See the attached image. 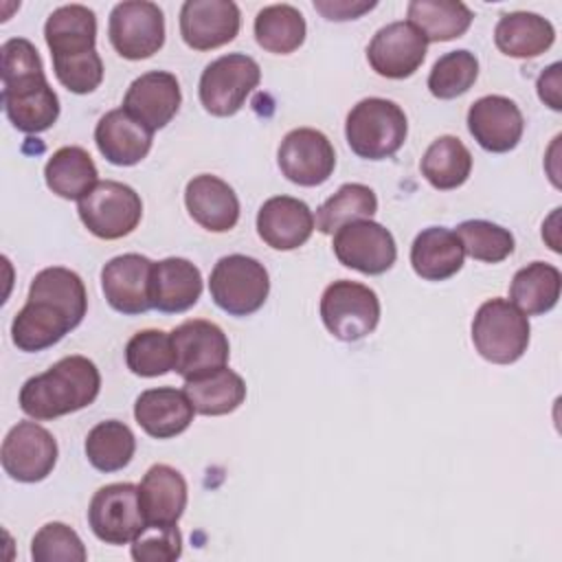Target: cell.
<instances>
[{"label": "cell", "mask_w": 562, "mask_h": 562, "mask_svg": "<svg viewBox=\"0 0 562 562\" xmlns=\"http://www.w3.org/2000/svg\"><path fill=\"white\" fill-rule=\"evenodd\" d=\"M336 259L362 274H382L397 259V246L389 228L371 220L340 226L331 241Z\"/></svg>", "instance_id": "14"}, {"label": "cell", "mask_w": 562, "mask_h": 562, "mask_svg": "<svg viewBox=\"0 0 562 562\" xmlns=\"http://www.w3.org/2000/svg\"><path fill=\"white\" fill-rule=\"evenodd\" d=\"M479 77V59L470 50H450L441 55L430 75L428 90L437 99H454L465 94Z\"/></svg>", "instance_id": "40"}, {"label": "cell", "mask_w": 562, "mask_h": 562, "mask_svg": "<svg viewBox=\"0 0 562 562\" xmlns=\"http://www.w3.org/2000/svg\"><path fill=\"white\" fill-rule=\"evenodd\" d=\"M375 7V2H360V0H314V9L318 13H323V18L327 20H356L362 13L371 11Z\"/></svg>", "instance_id": "43"}, {"label": "cell", "mask_w": 562, "mask_h": 562, "mask_svg": "<svg viewBox=\"0 0 562 562\" xmlns=\"http://www.w3.org/2000/svg\"><path fill=\"white\" fill-rule=\"evenodd\" d=\"M101 391V375L86 356H66L20 389V408L37 419H55L90 406Z\"/></svg>", "instance_id": "4"}, {"label": "cell", "mask_w": 562, "mask_h": 562, "mask_svg": "<svg viewBox=\"0 0 562 562\" xmlns=\"http://www.w3.org/2000/svg\"><path fill=\"white\" fill-rule=\"evenodd\" d=\"M560 288V270L551 263L533 261L514 274L509 285V299L525 316H536L558 305Z\"/></svg>", "instance_id": "32"}, {"label": "cell", "mask_w": 562, "mask_h": 562, "mask_svg": "<svg viewBox=\"0 0 562 562\" xmlns=\"http://www.w3.org/2000/svg\"><path fill=\"white\" fill-rule=\"evenodd\" d=\"M195 408L184 389L158 386L147 389L136 397V424L154 439H171L184 432L193 422Z\"/></svg>", "instance_id": "23"}, {"label": "cell", "mask_w": 562, "mask_h": 562, "mask_svg": "<svg viewBox=\"0 0 562 562\" xmlns=\"http://www.w3.org/2000/svg\"><path fill=\"white\" fill-rule=\"evenodd\" d=\"M321 318L334 338L356 342L378 327L380 299L369 285L340 279L325 288L321 296Z\"/></svg>", "instance_id": "8"}, {"label": "cell", "mask_w": 562, "mask_h": 562, "mask_svg": "<svg viewBox=\"0 0 562 562\" xmlns=\"http://www.w3.org/2000/svg\"><path fill=\"white\" fill-rule=\"evenodd\" d=\"M92 533L105 544H127L145 529L138 485L112 483L94 492L88 507Z\"/></svg>", "instance_id": "12"}, {"label": "cell", "mask_w": 562, "mask_h": 562, "mask_svg": "<svg viewBox=\"0 0 562 562\" xmlns=\"http://www.w3.org/2000/svg\"><path fill=\"white\" fill-rule=\"evenodd\" d=\"M140 509L147 525H178L187 507V481L167 465H151L138 485Z\"/></svg>", "instance_id": "26"}, {"label": "cell", "mask_w": 562, "mask_h": 562, "mask_svg": "<svg viewBox=\"0 0 562 562\" xmlns=\"http://www.w3.org/2000/svg\"><path fill=\"white\" fill-rule=\"evenodd\" d=\"M184 393L189 395L195 413L200 415H228L246 400V382L228 367L215 369L193 380H184Z\"/></svg>", "instance_id": "30"}, {"label": "cell", "mask_w": 562, "mask_h": 562, "mask_svg": "<svg viewBox=\"0 0 562 562\" xmlns=\"http://www.w3.org/2000/svg\"><path fill=\"white\" fill-rule=\"evenodd\" d=\"M468 130L485 151L505 154L522 138L525 119L512 99L487 94L470 105Z\"/></svg>", "instance_id": "20"}, {"label": "cell", "mask_w": 562, "mask_h": 562, "mask_svg": "<svg viewBox=\"0 0 562 562\" xmlns=\"http://www.w3.org/2000/svg\"><path fill=\"white\" fill-rule=\"evenodd\" d=\"M472 171V154L457 136L435 138L422 156L424 178L439 191L461 187Z\"/></svg>", "instance_id": "34"}, {"label": "cell", "mask_w": 562, "mask_h": 562, "mask_svg": "<svg viewBox=\"0 0 562 562\" xmlns=\"http://www.w3.org/2000/svg\"><path fill=\"white\" fill-rule=\"evenodd\" d=\"M97 165L83 147H59L44 167L46 187L64 200H81L99 180Z\"/></svg>", "instance_id": "31"}, {"label": "cell", "mask_w": 562, "mask_h": 562, "mask_svg": "<svg viewBox=\"0 0 562 562\" xmlns=\"http://www.w3.org/2000/svg\"><path fill=\"white\" fill-rule=\"evenodd\" d=\"M454 235L459 237L463 252L476 261L498 263L514 252V235L487 220H465L457 226Z\"/></svg>", "instance_id": "39"}, {"label": "cell", "mask_w": 562, "mask_h": 562, "mask_svg": "<svg viewBox=\"0 0 562 562\" xmlns=\"http://www.w3.org/2000/svg\"><path fill=\"white\" fill-rule=\"evenodd\" d=\"M202 274L184 257H167L151 270V305L162 314H180L198 303Z\"/></svg>", "instance_id": "27"}, {"label": "cell", "mask_w": 562, "mask_h": 562, "mask_svg": "<svg viewBox=\"0 0 562 562\" xmlns=\"http://www.w3.org/2000/svg\"><path fill=\"white\" fill-rule=\"evenodd\" d=\"M171 345L176 356L173 371L184 380H193L226 367L231 353L228 338L222 327L204 318L180 323L171 331Z\"/></svg>", "instance_id": "15"}, {"label": "cell", "mask_w": 562, "mask_h": 562, "mask_svg": "<svg viewBox=\"0 0 562 562\" xmlns=\"http://www.w3.org/2000/svg\"><path fill=\"white\" fill-rule=\"evenodd\" d=\"M375 211L378 198L373 189L360 182H347L318 206L314 224L323 235H331L345 224L371 220Z\"/></svg>", "instance_id": "36"}, {"label": "cell", "mask_w": 562, "mask_h": 562, "mask_svg": "<svg viewBox=\"0 0 562 562\" xmlns=\"http://www.w3.org/2000/svg\"><path fill=\"white\" fill-rule=\"evenodd\" d=\"M44 37L53 55L55 77L75 94H88L103 81V61L94 48L97 18L83 4H64L55 9Z\"/></svg>", "instance_id": "3"}, {"label": "cell", "mask_w": 562, "mask_h": 562, "mask_svg": "<svg viewBox=\"0 0 562 562\" xmlns=\"http://www.w3.org/2000/svg\"><path fill=\"white\" fill-rule=\"evenodd\" d=\"M408 22L426 42H448L461 37L472 24V11L454 0H413L408 2Z\"/></svg>", "instance_id": "33"}, {"label": "cell", "mask_w": 562, "mask_h": 562, "mask_svg": "<svg viewBox=\"0 0 562 562\" xmlns=\"http://www.w3.org/2000/svg\"><path fill=\"white\" fill-rule=\"evenodd\" d=\"M281 173L299 187H316L329 180L336 167V151L329 138L312 127L288 132L277 151Z\"/></svg>", "instance_id": "16"}, {"label": "cell", "mask_w": 562, "mask_h": 562, "mask_svg": "<svg viewBox=\"0 0 562 562\" xmlns=\"http://www.w3.org/2000/svg\"><path fill=\"white\" fill-rule=\"evenodd\" d=\"M314 213L292 195L266 200L257 213V233L274 250H294L314 233Z\"/></svg>", "instance_id": "22"}, {"label": "cell", "mask_w": 562, "mask_h": 562, "mask_svg": "<svg viewBox=\"0 0 562 562\" xmlns=\"http://www.w3.org/2000/svg\"><path fill=\"white\" fill-rule=\"evenodd\" d=\"M555 40L553 24L529 11H514L505 13L494 29V44L501 53L509 57H538L547 48H551Z\"/></svg>", "instance_id": "29"}, {"label": "cell", "mask_w": 562, "mask_h": 562, "mask_svg": "<svg viewBox=\"0 0 562 562\" xmlns=\"http://www.w3.org/2000/svg\"><path fill=\"white\" fill-rule=\"evenodd\" d=\"M151 130L123 108L105 112L94 127V143L101 156L119 167L140 162L151 149Z\"/></svg>", "instance_id": "24"}, {"label": "cell", "mask_w": 562, "mask_h": 562, "mask_svg": "<svg viewBox=\"0 0 562 562\" xmlns=\"http://www.w3.org/2000/svg\"><path fill=\"white\" fill-rule=\"evenodd\" d=\"M86 310L81 277L61 266L44 268L31 281L29 299L11 323V340L29 353L48 349L83 321Z\"/></svg>", "instance_id": "1"}, {"label": "cell", "mask_w": 562, "mask_h": 562, "mask_svg": "<svg viewBox=\"0 0 562 562\" xmlns=\"http://www.w3.org/2000/svg\"><path fill=\"white\" fill-rule=\"evenodd\" d=\"M136 450L134 432L127 424L108 419L99 422L86 437V457L99 472L123 470Z\"/></svg>", "instance_id": "37"}, {"label": "cell", "mask_w": 562, "mask_h": 562, "mask_svg": "<svg viewBox=\"0 0 562 562\" xmlns=\"http://www.w3.org/2000/svg\"><path fill=\"white\" fill-rule=\"evenodd\" d=\"M182 553V533L176 525H145L132 540V558L138 562H171Z\"/></svg>", "instance_id": "42"}, {"label": "cell", "mask_w": 562, "mask_h": 562, "mask_svg": "<svg viewBox=\"0 0 562 562\" xmlns=\"http://www.w3.org/2000/svg\"><path fill=\"white\" fill-rule=\"evenodd\" d=\"M428 42L411 22L382 26L367 46L369 66L386 79L411 77L426 59Z\"/></svg>", "instance_id": "18"}, {"label": "cell", "mask_w": 562, "mask_h": 562, "mask_svg": "<svg viewBox=\"0 0 562 562\" xmlns=\"http://www.w3.org/2000/svg\"><path fill=\"white\" fill-rule=\"evenodd\" d=\"M259 79L261 68L250 55H222L202 70L198 88L200 103L213 116H233L244 108Z\"/></svg>", "instance_id": "9"}, {"label": "cell", "mask_w": 562, "mask_h": 562, "mask_svg": "<svg viewBox=\"0 0 562 562\" xmlns=\"http://www.w3.org/2000/svg\"><path fill=\"white\" fill-rule=\"evenodd\" d=\"M408 121L404 110L389 99L369 97L358 101L347 114L345 136L351 151L367 160L393 156L406 140Z\"/></svg>", "instance_id": "5"}, {"label": "cell", "mask_w": 562, "mask_h": 562, "mask_svg": "<svg viewBox=\"0 0 562 562\" xmlns=\"http://www.w3.org/2000/svg\"><path fill=\"white\" fill-rule=\"evenodd\" d=\"M239 7L231 0H187L180 9V35L193 50L228 44L239 33Z\"/></svg>", "instance_id": "19"}, {"label": "cell", "mask_w": 562, "mask_h": 562, "mask_svg": "<svg viewBox=\"0 0 562 562\" xmlns=\"http://www.w3.org/2000/svg\"><path fill=\"white\" fill-rule=\"evenodd\" d=\"M305 31L303 13L292 4L263 7L255 18V40L268 53H294L303 44Z\"/></svg>", "instance_id": "35"}, {"label": "cell", "mask_w": 562, "mask_h": 562, "mask_svg": "<svg viewBox=\"0 0 562 562\" xmlns=\"http://www.w3.org/2000/svg\"><path fill=\"white\" fill-rule=\"evenodd\" d=\"M31 558L35 562H83L88 553L75 529L64 522H46L33 536Z\"/></svg>", "instance_id": "41"}, {"label": "cell", "mask_w": 562, "mask_h": 562, "mask_svg": "<svg viewBox=\"0 0 562 562\" xmlns=\"http://www.w3.org/2000/svg\"><path fill=\"white\" fill-rule=\"evenodd\" d=\"M560 70L562 66L555 61L549 68H544V72L538 77V97L540 101H544V105H549L551 110L560 112L562 110V99H560Z\"/></svg>", "instance_id": "44"}, {"label": "cell", "mask_w": 562, "mask_h": 562, "mask_svg": "<svg viewBox=\"0 0 562 562\" xmlns=\"http://www.w3.org/2000/svg\"><path fill=\"white\" fill-rule=\"evenodd\" d=\"M125 362L134 375L156 378L173 371L176 356L171 334L162 329L136 331L125 345Z\"/></svg>", "instance_id": "38"}, {"label": "cell", "mask_w": 562, "mask_h": 562, "mask_svg": "<svg viewBox=\"0 0 562 562\" xmlns=\"http://www.w3.org/2000/svg\"><path fill=\"white\" fill-rule=\"evenodd\" d=\"M83 226L99 239H121L130 235L140 217V195L123 182L99 180L77 204Z\"/></svg>", "instance_id": "10"}, {"label": "cell", "mask_w": 562, "mask_h": 562, "mask_svg": "<svg viewBox=\"0 0 562 562\" xmlns=\"http://www.w3.org/2000/svg\"><path fill=\"white\" fill-rule=\"evenodd\" d=\"M529 331L527 316L507 299L485 301L472 321V342L494 364H512L522 358Z\"/></svg>", "instance_id": "6"}, {"label": "cell", "mask_w": 562, "mask_h": 562, "mask_svg": "<svg viewBox=\"0 0 562 562\" xmlns=\"http://www.w3.org/2000/svg\"><path fill=\"white\" fill-rule=\"evenodd\" d=\"M2 105L24 134L46 132L59 116V99L46 81L40 53L24 37L2 44Z\"/></svg>", "instance_id": "2"}, {"label": "cell", "mask_w": 562, "mask_h": 562, "mask_svg": "<svg viewBox=\"0 0 562 562\" xmlns=\"http://www.w3.org/2000/svg\"><path fill=\"white\" fill-rule=\"evenodd\" d=\"M151 270L154 261L138 252L110 259L101 270V288L110 307L127 316L151 310Z\"/></svg>", "instance_id": "17"}, {"label": "cell", "mask_w": 562, "mask_h": 562, "mask_svg": "<svg viewBox=\"0 0 562 562\" xmlns=\"http://www.w3.org/2000/svg\"><path fill=\"white\" fill-rule=\"evenodd\" d=\"M180 103L182 94L176 75L149 70L130 83L123 99V110L156 132L178 114Z\"/></svg>", "instance_id": "21"}, {"label": "cell", "mask_w": 562, "mask_h": 562, "mask_svg": "<svg viewBox=\"0 0 562 562\" xmlns=\"http://www.w3.org/2000/svg\"><path fill=\"white\" fill-rule=\"evenodd\" d=\"M184 204L193 222L211 233H226L239 220V200L228 182L200 173L187 182Z\"/></svg>", "instance_id": "25"}, {"label": "cell", "mask_w": 562, "mask_h": 562, "mask_svg": "<svg viewBox=\"0 0 562 562\" xmlns=\"http://www.w3.org/2000/svg\"><path fill=\"white\" fill-rule=\"evenodd\" d=\"M463 246L454 231L443 226L424 228L411 246V266L426 281H446L463 266Z\"/></svg>", "instance_id": "28"}, {"label": "cell", "mask_w": 562, "mask_h": 562, "mask_svg": "<svg viewBox=\"0 0 562 562\" xmlns=\"http://www.w3.org/2000/svg\"><path fill=\"white\" fill-rule=\"evenodd\" d=\"M209 290L220 310L231 316H248L266 303L270 277L261 261L246 255H226L213 266Z\"/></svg>", "instance_id": "7"}, {"label": "cell", "mask_w": 562, "mask_h": 562, "mask_svg": "<svg viewBox=\"0 0 562 562\" xmlns=\"http://www.w3.org/2000/svg\"><path fill=\"white\" fill-rule=\"evenodd\" d=\"M4 472L20 483L44 481L57 463V441L37 422H18L0 448Z\"/></svg>", "instance_id": "13"}, {"label": "cell", "mask_w": 562, "mask_h": 562, "mask_svg": "<svg viewBox=\"0 0 562 562\" xmlns=\"http://www.w3.org/2000/svg\"><path fill=\"white\" fill-rule=\"evenodd\" d=\"M108 35L121 57L147 59L165 44V15L147 0L119 2L110 13Z\"/></svg>", "instance_id": "11"}]
</instances>
